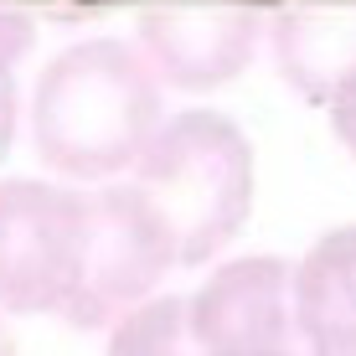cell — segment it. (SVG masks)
<instances>
[{
    "label": "cell",
    "mask_w": 356,
    "mask_h": 356,
    "mask_svg": "<svg viewBox=\"0 0 356 356\" xmlns=\"http://www.w3.org/2000/svg\"><path fill=\"white\" fill-rule=\"evenodd\" d=\"M161 119L155 67L124 42H83L63 52L36 83L31 129L52 170L72 181H98L140 165Z\"/></svg>",
    "instance_id": "6da1fadb"
},
{
    "label": "cell",
    "mask_w": 356,
    "mask_h": 356,
    "mask_svg": "<svg viewBox=\"0 0 356 356\" xmlns=\"http://www.w3.org/2000/svg\"><path fill=\"white\" fill-rule=\"evenodd\" d=\"M294 305L310 356H356V227L310 248L294 274Z\"/></svg>",
    "instance_id": "52a82bcc"
},
{
    "label": "cell",
    "mask_w": 356,
    "mask_h": 356,
    "mask_svg": "<svg viewBox=\"0 0 356 356\" xmlns=\"http://www.w3.org/2000/svg\"><path fill=\"white\" fill-rule=\"evenodd\" d=\"M134 191L176 243V264H207L248 222L253 155L222 114H181L134 165Z\"/></svg>",
    "instance_id": "7a4b0ae2"
},
{
    "label": "cell",
    "mask_w": 356,
    "mask_h": 356,
    "mask_svg": "<svg viewBox=\"0 0 356 356\" xmlns=\"http://www.w3.org/2000/svg\"><path fill=\"white\" fill-rule=\"evenodd\" d=\"M0 356H16V341H10V330L0 325Z\"/></svg>",
    "instance_id": "7c38bea8"
},
{
    "label": "cell",
    "mask_w": 356,
    "mask_h": 356,
    "mask_svg": "<svg viewBox=\"0 0 356 356\" xmlns=\"http://www.w3.org/2000/svg\"><path fill=\"white\" fill-rule=\"evenodd\" d=\"M279 42V67L305 98H330L341 78L356 67V16H284L274 31Z\"/></svg>",
    "instance_id": "ba28073f"
},
{
    "label": "cell",
    "mask_w": 356,
    "mask_h": 356,
    "mask_svg": "<svg viewBox=\"0 0 356 356\" xmlns=\"http://www.w3.org/2000/svg\"><path fill=\"white\" fill-rule=\"evenodd\" d=\"M330 119H336V134L346 140V150L356 155V67L341 78V88L330 93Z\"/></svg>",
    "instance_id": "8fae6325"
},
{
    "label": "cell",
    "mask_w": 356,
    "mask_h": 356,
    "mask_svg": "<svg viewBox=\"0 0 356 356\" xmlns=\"http://www.w3.org/2000/svg\"><path fill=\"white\" fill-rule=\"evenodd\" d=\"M108 356H207L191 325V300L161 294L134 305L108 336Z\"/></svg>",
    "instance_id": "9c48e42d"
},
{
    "label": "cell",
    "mask_w": 356,
    "mask_h": 356,
    "mask_svg": "<svg viewBox=\"0 0 356 356\" xmlns=\"http://www.w3.org/2000/svg\"><path fill=\"white\" fill-rule=\"evenodd\" d=\"M78 10H181V6H243V10H274L284 0H72Z\"/></svg>",
    "instance_id": "30bf717a"
},
{
    "label": "cell",
    "mask_w": 356,
    "mask_h": 356,
    "mask_svg": "<svg viewBox=\"0 0 356 356\" xmlns=\"http://www.w3.org/2000/svg\"><path fill=\"white\" fill-rule=\"evenodd\" d=\"M259 10L243 6H181V10H145L140 42L145 57L181 88H207V83L232 78L253 57L259 42Z\"/></svg>",
    "instance_id": "8992f818"
},
{
    "label": "cell",
    "mask_w": 356,
    "mask_h": 356,
    "mask_svg": "<svg viewBox=\"0 0 356 356\" xmlns=\"http://www.w3.org/2000/svg\"><path fill=\"white\" fill-rule=\"evenodd\" d=\"M191 325L207 356H310L294 279L279 259H238L217 268L191 300Z\"/></svg>",
    "instance_id": "5b68a950"
},
{
    "label": "cell",
    "mask_w": 356,
    "mask_h": 356,
    "mask_svg": "<svg viewBox=\"0 0 356 356\" xmlns=\"http://www.w3.org/2000/svg\"><path fill=\"white\" fill-rule=\"evenodd\" d=\"M170 264H176V243L134 186L88 196V259L63 321L83 330L114 325V315H129L134 305L150 300Z\"/></svg>",
    "instance_id": "277c9868"
},
{
    "label": "cell",
    "mask_w": 356,
    "mask_h": 356,
    "mask_svg": "<svg viewBox=\"0 0 356 356\" xmlns=\"http://www.w3.org/2000/svg\"><path fill=\"white\" fill-rule=\"evenodd\" d=\"M88 259V196L0 181V310L67 315Z\"/></svg>",
    "instance_id": "3957f363"
}]
</instances>
